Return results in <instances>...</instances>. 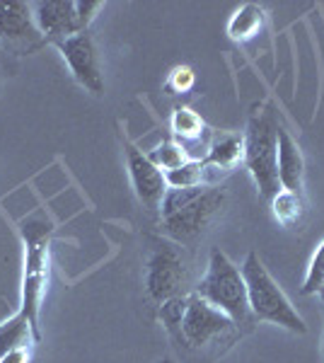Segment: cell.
<instances>
[{
	"label": "cell",
	"instance_id": "7c38bea8",
	"mask_svg": "<svg viewBox=\"0 0 324 363\" xmlns=\"http://www.w3.org/2000/svg\"><path fill=\"white\" fill-rule=\"evenodd\" d=\"M279 182L281 189L296 191V194H305V174H308V165H305L303 148L298 145V140L291 136L286 126H281L279 131Z\"/></svg>",
	"mask_w": 324,
	"mask_h": 363
},
{
	"label": "cell",
	"instance_id": "44dd1931",
	"mask_svg": "<svg viewBox=\"0 0 324 363\" xmlns=\"http://www.w3.org/2000/svg\"><path fill=\"white\" fill-rule=\"evenodd\" d=\"M184 303H186V296H179V298H172V301H164L160 306V322L172 335L177 332V327H179L181 313H184Z\"/></svg>",
	"mask_w": 324,
	"mask_h": 363
},
{
	"label": "cell",
	"instance_id": "cb8c5ba5",
	"mask_svg": "<svg viewBox=\"0 0 324 363\" xmlns=\"http://www.w3.org/2000/svg\"><path fill=\"white\" fill-rule=\"evenodd\" d=\"M0 66H8V51L0 46Z\"/></svg>",
	"mask_w": 324,
	"mask_h": 363
},
{
	"label": "cell",
	"instance_id": "8992f818",
	"mask_svg": "<svg viewBox=\"0 0 324 363\" xmlns=\"http://www.w3.org/2000/svg\"><path fill=\"white\" fill-rule=\"evenodd\" d=\"M145 296L162 306L179 296L191 294V267L179 242L169 238H150V252L145 259Z\"/></svg>",
	"mask_w": 324,
	"mask_h": 363
},
{
	"label": "cell",
	"instance_id": "603a6c76",
	"mask_svg": "<svg viewBox=\"0 0 324 363\" xmlns=\"http://www.w3.org/2000/svg\"><path fill=\"white\" fill-rule=\"evenodd\" d=\"M32 361V347H20L0 356V363H29Z\"/></svg>",
	"mask_w": 324,
	"mask_h": 363
},
{
	"label": "cell",
	"instance_id": "e0dca14e",
	"mask_svg": "<svg viewBox=\"0 0 324 363\" xmlns=\"http://www.w3.org/2000/svg\"><path fill=\"white\" fill-rule=\"evenodd\" d=\"M271 216L281 228H298L303 223L305 213H308V203H305V194H296V191L281 189L279 194L269 201Z\"/></svg>",
	"mask_w": 324,
	"mask_h": 363
},
{
	"label": "cell",
	"instance_id": "7402d4cb",
	"mask_svg": "<svg viewBox=\"0 0 324 363\" xmlns=\"http://www.w3.org/2000/svg\"><path fill=\"white\" fill-rule=\"evenodd\" d=\"M104 10L102 0H78V20H80V29L87 32L92 22L97 20V15Z\"/></svg>",
	"mask_w": 324,
	"mask_h": 363
},
{
	"label": "cell",
	"instance_id": "6da1fadb",
	"mask_svg": "<svg viewBox=\"0 0 324 363\" xmlns=\"http://www.w3.org/2000/svg\"><path fill=\"white\" fill-rule=\"evenodd\" d=\"M228 194L220 184L216 186H191V189H167L160 203V228L162 235L184 245L194 242L211 220L223 211Z\"/></svg>",
	"mask_w": 324,
	"mask_h": 363
},
{
	"label": "cell",
	"instance_id": "4fadbf2b",
	"mask_svg": "<svg viewBox=\"0 0 324 363\" xmlns=\"http://www.w3.org/2000/svg\"><path fill=\"white\" fill-rule=\"evenodd\" d=\"M169 131H172V138L177 143L186 150V155H189L191 145H199V143L208 150V143H211L208 126H206V121L201 119V114L194 112V109L186 107V104L174 107L172 116H169ZM189 160H191V155H189Z\"/></svg>",
	"mask_w": 324,
	"mask_h": 363
},
{
	"label": "cell",
	"instance_id": "8fae6325",
	"mask_svg": "<svg viewBox=\"0 0 324 363\" xmlns=\"http://www.w3.org/2000/svg\"><path fill=\"white\" fill-rule=\"evenodd\" d=\"M32 15L41 37L51 46L82 32L78 20V0H37L32 3Z\"/></svg>",
	"mask_w": 324,
	"mask_h": 363
},
{
	"label": "cell",
	"instance_id": "9a60e30c",
	"mask_svg": "<svg viewBox=\"0 0 324 363\" xmlns=\"http://www.w3.org/2000/svg\"><path fill=\"white\" fill-rule=\"evenodd\" d=\"M39 342L41 335L20 310L15 315H10L8 320L0 322V356L20 347H37Z\"/></svg>",
	"mask_w": 324,
	"mask_h": 363
},
{
	"label": "cell",
	"instance_id": "52a82bcc",
	"mask_svg": "<svg viewBox=\"0 0 324 363\" xmlns=\"http://www.w3.org/2000/svg\"><path fill=\"white\" fill-rule=\"evenodd\" d=\"M238 332L235 322L223 315L220 310H216L211 303H206L201 296H196L191 291L186 296L184 313H181L179 327H177L174 337L184 344L186 349L203 351L211 344H218L223 339L233 337Z\"/></svg>",
	"mask_w": 324,
	"mask_h": 363
},
{
	"label": "cell",
	"instance_id": "ffe728a7",
	"mask_svg": "<svg viewBox=\"0 0 324 363\" xmlns=\"http://www.w3.org/2000/svg\"><path fill=\"white\" fill-rule=\"evenodd\" d=\"M194 85H196V73H194L191 66H174L169 70L167 80H164L167 95H186Z\"/></svg>",
	"mask_w": 324,
	"mask_h": 363
},
{
	"label": "cell",
	"instance_id": "484cf974",
	"mask_svg": "<svg viewBox=\"0 0 324 363\" xmlns=\"http://www.w3.org/2000/svg\"><path fill=\"white\" fill-rule=\"evenodd\" d=\"M160 363H174V361H172V359H162Z\"/></svg>",
	"mask_w": 324,
	"mask_h": 363
},
{
	"label": "cell",
	"instance_id": "d4e9b609",
	"mask_svg": "<svg viewBox=\"0 0 324 363\" xmlns=\"http://www.w3.org/2000/svg\"><path fill=\"white\" fill-rule=\"evenodd\" d=\"M322 359H324V335H322Z\"/></svg>",
	"mask_w": 324,
	"mask_h": 363
},
{
	"label": "cell",
	"instance_id": "3957f363",
	"mask_svg": "<svg viewBox=\"0 0 324 363\" xmlns=\"http://www.w3.org/2000/svg\"><path fill=\"white\" fill-rule=\"evenodd\" d=\"M22 240H25V269H22V294L20 313L32 322V327L41 335L39 313L49 286V264H51V228L44 216H32L22 220Z\"/></svg>",
	"mask_w": 324,
	"mask_h": 363
},
{
	"label": "cell",
	"instance_id": "d6986e66",
	"mask_svg": "<svg viewBox=\"0 0 324 363\" xmlns=\"http://www.w3.org/2000/svg\"><path fill=\"white\" fill-rule=\"evenodd\" d=\"M303 294L305 296H322L324 294V238L310 259L308 274H305V281H303Z\"/></svg>",
	"mask_w": 324,
	"mask_h": 363
},
{
	"label": "cell",
	"instance_id": "5bb4252c",
	"mask_svg": "<svg viewBox=\"0 0 324 363\" xmlns=\"http://www.w3.org/2000/svg\"><path fill=\"white\" fill-rule=\"evenodd\" d=\"M242 155H245L242 136H238V133H220V136L211 138L208 150H206L201 160L208 167L218 169L220 174H230L242 162Z\"/></svg>",
	"mask_w": 324,
	"mask_h": 363
},
{
	"label": "cell",
	"instance_id": "5b68a950",
	"mask_svg": "<svg viewBox=\"0 0 324 363\" xmlns=\"http://www.w3.org/2000/svg\"><path fill=\"white\" fill-rule=\"evenodd\" d=\"M240 269H242L247 298H250V310L255 322H271V325L293 332V335H305L308 332L303 315L293 308L291 298L279 286V281L271 277V272L264 267L262 257L257 252H250Z\"/></svg>",
	"mask_w": 324,
	"mask_h": 363
},
{
	"label": "cell",
	"instance_id": "9c48e42d",
	"mask_svg": "<svg viewBox=\"0 0 324 363\" xmlns=\"http://www.w3.org/2000/svg\"><path fill=\"white\" fill-rule=\"evenodd\" d=\"M121 148H123V157H126L128 179H131L135 199L140 201V206H145L148 211H160L162 199L169 189L164 172L126 133H121Z\"/></svg>",
	"mask_w": 324,
	"mask_h": 363
},
{
	"label": "cell",
	"instance_id": "2e32d148",
	"mask_svg": "<svg viewBox=\"0 0 324 363\" xmlns=\"http://www.w3.org/2000/svg\"><path fill=\"white\" fill-rule=\"evenodd\" d=\"M264 20H267V15H264L262 5L257 3L240 5L228 22V37L238 44H247L264 29Z\"/></svg>",
	"mask_w": 324,
	"mask_h": 363
},
{
	"label": "cell",
	"instance_id": "277c9868",
	"mask_svg": "<svg viewBox=\"0 0 324 363\" xmlns=\"http://www.w3.org/2000/svg\"><path fill=\"white\" fill-rule=\"evenodd\" d=\"M194 294L201 296L206 303H211L223 315H228L238 330L255 325L242 269L235 264L220 247L211 250L208 267H206L203 277L199 279V284L194 286Z\"/></svg>",
	"mask_w": 324,
	"mask_h": 363
},
{
	"label": "cell",
	"instance_id": "7a4b0ae2",
	"mask_svg": "<svg viewBox=\"0 0 324 363\" xmlns=\"http://www.w3.org/2000/svg\"><path fill=\"white\" fill-rule=\"evenodd\" d=\"M281 126L284 124H281L279 112L274 109V104L262 102L252 107L242 133V143H245L242 162L247 172H250V177L255 179L259 196L267 199V201H271L281 191L279 165H276Z\"/></svg>",
	"mask_w": 324,
	"mask_h": 363
},
{
	"label": "cell",
	"instance_id": "4316f807",
	"mask_svg": "<svg viewBox=\"0 0 324 363\" xmlns=\"http://www.w3.org/2000/svg\"><path fill=\"white\" fill-rule=\"evenodd\" d=\"M320 298H322V303H324V294H322V296H320Z\"/></svg>",
	"mask_w": 324,
	"mask_h": 363
},
{
	"label": "cell",
	"instance_id": "ba28073f",
	"mask_svg": "<svg viewBox=\"0 0 324 363\" xmlns=\"http://www.w3.org/2000/svg\"><path fill=\"white\" fill-rule=\"evenodd\" d=\"M56 51L61 54L63 63L68 66L73 80L78 83L82 90L90 92L95 97H104V70L102 61H99V49L97 42L92 37V32H80L73 37L56 42Z\"/></svg>",
	"mask_w": 324,
	"mask_h": 363
},
{
	"label": "cell",
	"instance_id": "ac0fdd59",
	"mask_svg": "<svg viewBox=\"0 0 324 363\" xmlns=\"http://www.w3.org/2000/svg\"><path fill=\"white\" fill-rule=\"evenodd\" d=\"M148 157H150L152 162H155L157 167L162 169V172H172V169L181 167L186 160H189L186 150L181 148V145L177 143L172 136H164L160 143H157L155 148L150 150Z\"/></svg>",
	"mask_w": 324,
	"mask_h": 363
},
{
	"label": "cell",
	"instance_id": "30bf717a",
	"mask_svg": "<svg viewBox=\"0 0 324 363\" xmlns=\"http://www.w3.org/2000/svg\"><path fill=\"white\" fill-rule=\"evenodd\" d=\"M0 46L8 54L22 56L46 46L32 15V3H5L0 0Z\"/></svg>",
	"mask_w": 324,
	"mask_h": 363
}]
</instances>
